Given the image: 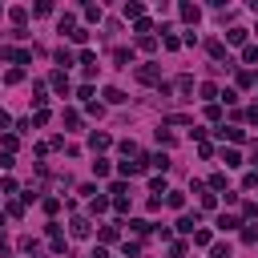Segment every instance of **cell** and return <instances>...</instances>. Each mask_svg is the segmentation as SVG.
<instances>
[{
    "instance_id": "1",
    "label": "cell",
    "mask_w": 258,
    "mask_h": 258,
    "mask_svg": "<svg viewBox=\"0 0 258 258\" xmlns=\"http://www.w3.org/2000/svg\"><path fill=\"white\" fill-rule=\"evenodd\" d=\"M165 93H177V97H181V101H185V97H189V93H194V77H189V73H181V77H173V81H169V85H165V81H161V97H165Z\"/></svg>"
},
{
    "instance_id": "2",
    "label": "cell",
    "mask_w": 258,
    "mask_h": 258,
    "mask_svg": "<svg viewBox=\"0 0 258 258\" xmlns=\"http://www.w3.org/2000/svg\"><path fill=\"white\" fill-rule=\"evenodd\" d=\"M0 56L12 60V64H32V52L28 48H12V44H0Z\"/></svg>"
},
{
    "instance_id": "3",
    "label": "cell",
    "mask_w": 258,
    "mask_h": 258,
    "mask_svg": "<svg viewBox=\"0 0 258 258\" xmlns=\"http://www.w3.org/2000/svg\"><path fill=\"white\" fill-rule=\"evenodd\" d=\"M137 81L141 85H161V69L153 60H145V64H137Z\"/></svg>"
},
{
    "instance_id": "4",
    "label": "cell",
    "mask_w": 258,
    "mask_h": 258,
    "mask_svg": "<svg viewBox=\"0 0 258 258\" xmlns=\"http://www.w3.org/2000/svg\"><path fill=\"white\" fill-rule=\"evenodd\" d=\"M109 145H113V137H109V133H101V129H93V133H89V149H93V153H101V149H109Z\"/></svg>"
},
{
    "instance_id": "5",
    "label": "cell",
    "mask_w": 258,
    "mask_h": 258,
    "mask_svg": "<svg viewBox=\"0 0 258 258\" xmlns=\"http://www.w3.org/2000/svg\"><path fill=\"white\" fill-rule=\"evenodd\" d=\"M89 234H93V222L77 214V218H73V238H89Z\"/></svg>"
},
{
    "instance_id": "6",
    "label": "cell",
    "mask_w": 258,
    "mask_h": 258,
    "mask_svg": "<svg viewBox=\"0 0 258 258\" xmlns=\"http://www.w3.org/2000/svg\"><path fill=\"white\" fill-rule=\"evenodd\" d=\"M177 12H181V20H185V24H198V20H202V8H198V4H181Z\"/></svg>"
},
{
    "instance_id": "7",
    "label": "cell",
    "mask_w": 258,
    "mask_h": 258,
    "mask_svg": "<svg viewBox=\"0 0 258 258\" xmlns=\"http://www.w3.org/2000/svg\"><path fill=\"white\" fill-rule=\"evenodd\" d=\"M48 85H52V89H56V93L64 97V93H69V77H64V69H56V73L48 77Z\"/></svg>"
},
{
    "instance_id": "8",
    "label": "cell",
    "mask_w": 258,
    "mask_h": 258,
    "mask_svg": "<svg viewBox=\"0 0 258 258\" xmlns=\"http://www.w3.org/2000/svg\"><path fill=\"white\" fill-rule=\"evenodd\" d=\"M214 133H218L222 141H242V137H246V133H242L238 125H222V129H214Z\"/></svg>"
},
{
    "instance_id": "9",
    "label": "cell",
    "mask_w": 258,
    "mask_h": 258,
    "mask_svg": "<svg viewBox=\"0 0 258 258\" xmlns=\"http://www.w3.org/2000/svg\"><path fill=\"white\" fill-rule=\"evenodd\" d=\"M141 169H145L141 161H121V165H117V173H121V181H125V177H137Z\"/></svg>"
},
{
    "instance_id": "10",
    "label": "cell",
    "mask_w": 258,
    "mask_h": 258,
    "mask_svg": "<svg viewBox=\"0 0 258 258\" xmlns=\"http://www.w3.org/2000/svg\"><path fill=\"white\" fill-rule=\"evenodd\" d=\"M214 226H218V230H222V234H230V230H238V226H242V222H238V218H234V214H218V222H214Z\"/></svg>"
},
{
    "instance_id": "11",
    "label": "cell",
    "mask_w": 258,
    "mask_h": 258,
    "mask_svg": "<svg viewBox=\"0 0 258 258\" xmlns=\"http://www.w3.org/2000/svg\"><path fill=\"white\" fill-rule=\"evenodd\" d=\"M121 12H125V20H141V16H145V4H137V0H129V4L121 8Z\"/></svg>"
},
{
    "instance_id": "12",
    "label": "cell",
    "mask_w": 258,
    "mask_h": 258,
    "mask_svg": "<svg viewBox=\"0 0 258 258\" xmlns=\"http://www.w3.org/2000/svg\"><path fill=\"white\" fill-rule=\"evenodd\" d=\"M206 52H210L214 60H226V64H230V56H226V44H222V40H210V44H206Z\"/></svg>"
},
{
    "instance_id": "13",
    "label": "cell",
    "mask_w": 258,
    "mask_h": 258,
    "mask_svg": "<svg viewBox=\"0 0 258 258\" xmlns=\"http://www.w3.org/2000/svg\"><path fill=\"white\" fill-rule=\"evenodd\" d=\"M52 56H56V64H64V69H69V64H73V60H77V52H73V48H69V44H60V48H56V52H52Z\"/></svg>"
},
{
    "instance_id": "14",
    "label": "cell",
    "mask_w": 258,
    "mask_h": 258,
    "mask_svg": "<svg viewBox=\"0 0 258 258\" xmlns=\"http://www.w3.org/2000/svg\"><path fill=\"white\" fill-rule=\"evenodd\" d=\"M145 165H149V169H161V173H165V169H169V157H165V153H149V157H145Z\"/></svg>"
},
{
    "instance_id": "15",
    "label": "cell",
    "mask_w": 258,
    "mask_h": 258,
    "mask_svg": "<svg viewBox=\"0 0 258 258\" xmlns=\"http://www.w3.org/2000/svg\"><path fill=\"white\" fill-rule=\"evenodd\" d=\"M177 230H181V234H194V230H198V214H181V218H177Z\"/></svg>"
},
{
    "instance_id": "16",
    "label": "cell",
    "mask_w": 258,
    "mask_h": 258,
    "mask_svg": "<svg viewBox=\"0 0 258 258\" xmlns=\"http://www.w3.org/2000/svg\"><path fill=\"white\" fill-rule=\"evenodd\" d=\"M113 60H117L121 69H129V64H133V48H113Z\"/></svg>"
},
{
    "instance_id": "17",
    "label": "cell",
    "mask_w": 258,
    "mask_h": 258,
    "mask_svg": "<svg viewBox=\"0 0 258 258\" xmlns=\"http://www.w3.org/2000/svg\"><path fill=\"white\" fill-rule=\"evenodd\" d=\"M222 161H226V169H238L242 165V153L238 149H222Z\"/></svg>"
},
{
    "instance_id": "18",
    "label": "cell",
    "mask_w": 258,
    "mask_h": 258,
    "mask_svg": "<svg viewBox=\"0 0 258 258\" xmlns=\"http://www.w3.org/2000/svg\"><path fill=\"white\" fill-rule=\"evenodd\" d=\"M56 28H60V32L69 36V32L77 28V16H73V12H60V24H56Z\"/></svg>"
},
{
    "instance_id": "19",
    "label": "cell",
    "mask_w": 258,
    "mask_h": 258,
    "mask_svg": "<svg viewBox=\"0 0 258 258\" xmlns=\"http://www.w3.org/2000/svg\"><path fill=\"white\" fill-rule=\"evenodd\" d=\"M44 101H48V97H44V81H36V85H32V105L44 109Z\"/></svg>"
},
{
    "instance_id": "20",
    "label": "cell",
    "mask_w": 258,
    "mask_h": 258,
    "mask_svg": "<svg viewBox=\"0 0 258 258\" xmlns=\"http://www.w3.org/2000/svg\"><path fill=\"white\" fill-rule=\"evenodd\" d=\"M165 206L181 210V206H185V194H181V189H169V194H165Z\"/></svg>"
},
{
    "instance_id": "21",
    "label": "cell",
    "mask_w": 258,
    "mask_h": 258,
    "mask_svg": "<svg viewBox=\"0 0 258 258\" xmlns=\"http://www.w3.org/2000/svg\"><path fill=\"white\" fill-rule=\"evenodd\" d=\"M129 230H133V234H149L153 222H145V218H129Z\"/></svg>"
},
{
    "instance_id": "22",
    "label": "cell",
    "mask_w": 258,
    "mask_h": 258,
    "mask_svg": "<svg viewBox=\"0 0 258 258\" xmlns=\"http://www.w3.org/2000/svg\"><path fill=\"white\" fill-rule=\"evenodd\" d=\"M189 238H194V246H214V234L210 230H194Z\"/></svg>"
},
{
    "instance_id": "23",
    "label": "cell",
    "mask_w": 258,
    "mask_h": 258,
    "mask_svg": "<svg viewBox=\"0 0 258 258\" xmlns=\"http://www.w3.org/2000/svg\"><path fill=\"white\" fill-rule=\"evenodd\" d=\"M8 16H12V24H16V28H24V20H28V8H8Z\"/></svg>"
},
{
    "instance_id": "24",
    "label": "cell",
    "mask_w": 258,
    "mask_h": 258,
    "mask_svg": "<svg viewBox=\"0 0 258 258\" xmlns=\"http://www.w3.org/2000/svg\"><path fill=\"white\" fill-rule=\"evenodd\" d=\"M226 44H246V28H230L226 32Z\"/></svg>"
},
{
    "instance_id": "25",
    "label": "cell",
    "mask_w": 258,
    "mask_h": 258,
    "mask_svg": "<svg viewBox=\"0 0 258 258\" xmlns=\"http://www.w3.org/2000/svg\"><path fill=\"white\" fill-rule=\"evenodd\" d=\"M105 101H109V105H125V93H121V89H113V85H109V89H105Z\"/></svg>"
},
{
    "instance_id": "26",
    "label": "cell",
    "mask_w": 258,
    "mask_h": 258,
    "mask_svg": "<svg viewBox=\"0 0 258 258\" xmlns=\"http://www.w3.org/2000/svg\"><path fill=\"white\" fill-rule=\"evenodd\" d=\"M0 145H4V153H12V149L20 145V137H16V133H0Z\"/></svg>"
},
{
    "instance_id": "27",
    "label": "cell",
    "mask_w": 258,
    "mask_h": 258,
    "mask_svg": "<svg viewBox=\"0 0 258 258\" xmlns=\"http://www.w3.org/2000/svg\"><path fill=\"white\" fill-rule=\"evenodd\" d=\"M242 242H246V246H254V242H258V226H254V222H250V226H242Z\"/></svg>"
},
{
    "instance_id": "28",
    "label": "cell",
    "mask_w": 258,
    "mask_h": 258,
    "mask_svg": "<svg viewBox=\"0 0 258 258\" xmlns=\"http://www.w3.org/2000/svg\"><path fill=\"white\" fill-rule=\"evenodd\" d=\"M133 32H137V36H153V24H149V20H145V16H141V20H137V24H133Z\"/></svg>"
},
{
    "instance_id": "29",
    "label": "cell",
    "mask_w": 258,
    "mask_h": 258,
    "mask_svg": "<svg viewBox=\"0 0 258 258\" xmlns=\"http://www.w3.org/2000/svg\"><path fill=\"white\" fill-rule=\"evenodd\" d=\"M69 40H73V44H85V40H89V28H81V24H77V28L69 32Z\"/></svg>"
},
{
    "instance_id": "30",
    "label": "cell",
    "mask_w": 258,
    "mask_h": 258,
    "mask_svg": "<svg viewBox=\"0 0 258 258\" xmlns=\"http://www.w3.org/2000/svg\"><path fill=\"white\" fill-rule=\"evenodd\" d=\"M93 177H109V161H105V157L93 161Z\"/></svg>"
},
{
    "instance_id": "31",
    "label": "cell",
    "mask_w": 258,
    "mask_h": 258,
    "mask_svg": "<svg viewBox=\"0 0 258 258\" xmlns=\"http://www.w3.org/2000/svg\"><path fill=\"white\" fill-rule=\"evenodd\" d=\"M89 210H93V214H105V210H109V198H101V194H97V198L89 202Z\"/></svg>"
},
{
    "instance_id": "32",
    "label": "cell",
    "mask_w": 258,
    "mask_h": 258,
    "mask_svg": "<svg viewBox=\"0 0 258 258\" xmlns=\"http://www.w3.org/2000/svg\"><path fill=\"white\" fill-rule=\"evenodd\" d=\"M210 258H230V246H226V242H214V246H210Z\"/></svg>"
},
{
    "instance_id": "33",
    "label": "cell",
    "mask_w": 258,
    "mask_h": 258,
    "mask_svg": "<svg viewBox=\"0 0 258 258\" xmlns=\"http://www.w3.org/2000/svg\"><path fill=\"white\" fill-rule=\"evenodd\" d=\"M81 12H85V20H101V4H85Z\"/></svg>"
},
{
    "instance_id": "34",
    "label": "cell",
    "mask_w": 258,
    "mask_h": 258,
    "mask_svg": "<svg viewBox=\"0 0 258 258\" xmlns=\"http://www.w3.org/2000/svg\"><path fill=\"white\" fill-rule=\"evenodd\" d=\"M137 48H145V52H153V48H157V36H137Z\"/></svg>"
},
{
    "instance_id": "35",
    "label": "cell",
    "mask_w": 258,
    "mask_h": 258,
    "mask_svg": "<svg viewBox=\"0 0 258 258\" xmlns=\"http://www.w3.org/2000/svg\"><path fill=\"white\" fill-rule=\"evenodd\" d=\"M4 81H8V85H20V81H24V69H8Z\"/></svg>"
},
{
    "instance_id": "36",
    "label": "cell",
    "mask_w": 258,
    "mask_h": 258,
    "mask_svg": "<svg viewBox=\"0 0 258 258\" xmlns=\"http://www.w3.org/2000/svg\"><path fill=\"white\" fill-rule=\"evenodd\" d=\"M198 93H202V101H210V105H214V101H218V89H214V85H202V89H198Z\"/></svg>"
},
{
    "instance_id": "37",
    "label": "cell",
    "mask_w": 258,
    "mask_h": 258,
    "mask_svg": "<svg viewBox=\"0 0 258 258\" xmlns=\"http://www.w3.org/2000/svg\"><path fill=\"white\" fill-rule=\"evenodd\" d=\"M64 125L77 129V125H81V113H77V109H64Z\"/></svg>"
},
{
    "instance_id": "38",
    "label": "cell",
    "mask_w": 258,
    "mask_h": 258,
    "mask_svg": "<svg viewBox=\"0 0 258 258\" xmlns=\"http://www.w3.org/2000/svg\"><path fill=\"white\" fill-rule=\"evenodd\" d=\"M210 189H226V173H222V169L210 173Z\"/></svg>"
},
{
    "instance_id": "39",
    "label": "cell",
    "mask_w": 258,
    "mask_h": 258,
    "mask_svg": "<svg viewBox=\"0 0 258 258\" xmlns=\"http://www.w3.org/2000/svg\"><path fill=\"white\" fill-rule=\"evenodd\" d=\"M109 194H113V198H125V194H129V185H125V181H121V177H117V181H113V185H109Z\"/></svg>"
},
{
    "instance_id": "40",
    "label": "cell",
    "mask_w": 258,
    "mask_h": 258,
    "mask_svg": "<svg viewBox=\"0 0 258 258\" xmlns=\"http://www.w3.org/2000/svg\"><path fill=\"white\" fill-rule=\"evenodd\" d=\"M242 60L254 64V60H258V44H246V48H242Z\"/></svg>"
},
{
    "instance_id": "41",
    "label": "cell",
    "mask_w": 258,
    "mask_h": 258,
    "mask_svg": "<svg viewBox=\"0 0 258 258\" xmlns=\"http://www.w3.org/2000/svg\"><path fill=\"white\" fill-rule=\"evenodd\" d=\"M238 85H242V89H250V85H254V73H250V69H242V73H238Z\"/></svg>"
},
{
    "instance_id": "42",
    "label": "cell",
    "mask_w": 258,
    "mask_h": 258,
    "mask_svg": "<svg viewBox=\"0 0 258 258\" xmlns=\"http://www.w3.org/2000/svg\"><path fill=\"white\" fill-rule=\"evenodd\" d=\"M242 218H250V222H254V218H258V202H246V206H242Z\"/></svg>"
},
{
    "instance_id": "43",
    "label": "cell",
    "mask_w": 258,
    "mask_h": 258,
    "mask_svg": "<svg viewBox=\"0 0 258 258\" xmlns=\"http://www.w3.org/2000/svg\"><path fill=\"white\" fill-rule=\"evenodd\" d=\"M101 242H117V226H101Z\"/></svg>"
},
{
    "instance_id": "44",
    "label": "cell",
    "mask_w": 258,
    "mask_h": 258,
    "mask_svg": "<svg viewBox=\"0 0 258 258\" xmlns=\"http://www.w3.org/2000/svg\"><path fill=\"white\" fill-rule=\"evenodd\" d=\"M254 185H258V169H250V173L242 177V189H254Z\"/></svg>"
},
{
    "instance_id": "45",
    "label": "cell",
    "mask_w": 258,
    "mask_h": 258,
    "mask_svg": "<svg viewBox=\"0 0 258 258\" xmlns=\"http://www.w3.org/2000/svg\"><path fill=\"white\" fill-rule=\"evenodd\" d=\"M32 12H36V16H52V4H48V0H40V4L32 8Z\"/></svg>"
},
{
    "instance_id": "46",
    "label": "cell",
    "mask_w": 258,
    "mask_h": 258,
    "mask_svg": "<svg viewBox=\"0 0 258 258\" xmlns=\"http://www.w3.org/2000/svg\"><path fill=\"white\" fill-rule=\"evenodd\" d=\"M206 117H210V121H218V117H222V105H218V101H214V105H206Z\"/></svg>"
},
{
    "instance_id": "47",
    "label": "cell",
    "mask_w": 258,
    "mask_h": 258,
    "mask_svg": "<svg viewBox=\"0 0 258 258\" xmlns=\"http://www.w3.org/2000/svg\"><path fill=\"white\" fill-rule=\"evenodd\" d=\"M121 153H125V157H137V153H141V149H137V145H133V141H121Z\"/></svg>"
},
{
    "instance_id": "48",
    "label": "cell",
    "mask_w": 258,
    "mask_h": 258,
    "mask_svg": "<svg viewBox=\"0 0 258 258\" xmlns=\"http://www.w3.org/2000/svg\"><path fill=\"white\" fill-rule=\"evenodd\" d=\"M60 210V198H44V214H56Z\"/></svg>"
},
{
    "instance_id": "49",
    "label": "cell",
    "mask_w": 258,
    "mask_h": 258,
    "mask_svg": "<svg viewBox=\"0 0 258 258\" xmlns=\"http://www.w3.org/2000/svg\"><path fill=\"white\" fill-rule=\"evenodd\" d=\"M8 214L12 218H24V202H8Z\"/></svg>"
},
{
    "instance_id": "50",
    "label": "cell",
    "mask_w": 258,
    "mask_h": 258,
    "mask_svg": "<svg viewBox=\"0 0 258 258\" xmlns=\"http://www.w3.org/2000/svg\"><path fill=\"white\" fill-rule=\"evenodd\" d=\"M12 254V246H8V238H4V230H0V258H8Z\"/></svg>"
},
{
    "instance_id": "51",
    "label": "cell",
    "mask_w": 258,
    "mask_h": 258,
    "mask_svg": "<svg viewBox=\"0 0 258 258\" xmlns=\"http://www.w3.org/2000/svg\"><path fill=\"white\" fill-rule=\"evenodd\" d=\"M0 169H12V153H0Z\"/></svg>"
},
{
    "instance_id": "52",
    "label": "cell",
    "mask_w": 258,
    "mask_h": 258,
    "mask_svg": "<svg viewBox=\"0 0 258 258\" xmlns=\"http://www.w3.org/2000/svg\"><path fill=\"white\" fill-rule=\"evenodd\" d=\"M8 125H12V121H8V113L0 109V133H8Z\"/></svg>"
},
{
    "instance_id": "53",
    "label": "cell",
    "mask_w": 258,
    "mask_h": 258,
    "mask_svg": "<svg viewBox=\"0 0 258 258\" xmlns=\"http://www.w3.org/2000/svg\"><path fill=\"white\" fill-rule=\"evenodd\" d=\"M89 258H109V250H105V246H97V250H93Z\"/></svg>"
},
{
    "instance_id": "54",
    "label": "cell",
    "mask_w": 258,
    "mask_h": 258,
    "mask_svg": "<svg viewBox=\"0 0 258 258\" xmlns=\"http://www.w3.org/2000/svg\"><path fill=\"white\" fill-rule=\"evenodd\" d=\"M0 12H4V4H0Z\"/></svg>"
}]
</instances>
